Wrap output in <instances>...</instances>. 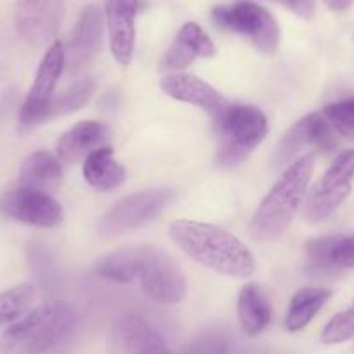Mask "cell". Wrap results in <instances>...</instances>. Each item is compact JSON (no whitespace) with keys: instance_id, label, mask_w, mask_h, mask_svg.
I'll return each mask as SVG.
<instances>
[{"instance_id":"27","label":"cell","mask_w":354,"mask_h":354,"mask_svg":"<svg viewBox=\"0 0 354 354\" xmlns=\"http://www.w3.org/2000/svg\"><path fill=\"white\" fill-rule=\"evenodd\" d=\"M326 120L344 138H354V97L328 104L323 110Z\"/></svg>"},{"instance_id":"15","label":"cell","mask_w":354,"mask_h":354,"mask_svg":"<svg viewBox=\"0 0 354 354\" xmlns=\"http://www.w3.org/2000/svg\"><path fill=\"white\" fill-rule=\"evenodd\" d=\"M136 11L138 0H104L111 53L122 66H129L134 54Z\"/></svg>"},{"instance_id":"6","label":"cell","mask_w":354,"mask_h":354,"mask_svg":"<svg viewBox=\"0 0 354 354\" xmlns=\"http://www.w3.org/2000/svg\"><path fill=\"white\" fill-rule=\"evenodd\" d=\"M136 280L142 292L158 304H177L186 297L188 285L181 268L167 252L142 245L141 262Z\"/></svg>"},{"instance_id":"20","label":"cell","mask_w":354,"mask_h":354,"mask_svg":"<svg viewBox=\"0 0 354 354\" xmlns=\"http://www.w3.org/2000/svg\"><path fill=\"white\" fill-rule=\"evenodd\" d=\"M63 170L57 156L49 151H37L23 162L19 170V183L26 188H35L46 192L61 181Z\"/></svg>"},{"instance_id":"9","label":"cell","mask_w":354,"mask_h":354,"mask_svg":"<svg viewBox=\"0 0 354 354\" xmlns=\"http://www.w3.org/2000/svg\"><path fill=\"white\" fill-rule=\"evenodd\" d=\"M64 71V47L54 42L42 57L35 80L19 111V120L25 125H33L49 118L50 104L54 101V88Z\"/></svg>"},{"instance_id":"12","label":"cell","mask_w":354,"mask_h":354,"mask_svg":"<svg viewBox=\"0 0 354 354\" xmlns=\"http://www.w3.org/2000/svg\"><path fill=\"white\" fill-rule=\"evenodd\" d=\"M103 46V15L97 6H87L82 11L68 49L64 50V70L70 75L78 73L93 63Z\"/></svg>"},{"instance_id":"2","label":"cell","mask_w":354,"mask_h":354,"mask_svg":"<svg viewBox=\"0 0 354 354\" xmlns=\"http://www.w3.org/2000/svg\"><path fill=\"white\" fill-rule=\"evenodd\" d=\"M315 165V155L301 156L292 163L277 185L266 195L250 223V234L259 243L280 238L301 209Z\"/></svg>"},{"instance_id":"14","label":"cell","mask_w":354,"mask_h":354,"mask_svg":"<svg viewBox=\"0 0 354 354\" xmlns=\"http://www.w3.org/2000/svg\"><path fill=\"white\" fill-rule=\"evenodd\" d=\"M160 88L163 91V94H167L169 97L177 101H183V103L195 104V106L202 108L203 111L210 115L214 118V122L217 118H221L224 115V111L230 108V101L224 96H221L212 85H209L207 82L200 80L198 77L189 73H172L167 75L160 82Z\"/></svg>"},{"instance_id":"30","label":"cell","mask_w":354,"mask_h":354,"mask_svg":"<svg viewBox=\"0 0 354 354\" xmlns=\"http://www.w3.org/2000/svg\"><path fill=\"white\" fill-rule=\"evenodd\" d=\"M277 2H280L281 6L290 9L294 15H297L299 18L304 19H311L316 11L315 0H277Z\"/></svg>"},{"instance_id":"21","label":"cell","mask_w":354,"mask_h":354,"mask_svg":"<svg viewBox=\"0 0 354 354\" xmlns=\"http://www.w3.org/2000/svg\"><path fill=\"white\" fill-rule=\"evenodd\" d=\"M330 297H332V292L325 290V288H301L292 297L290 308H288L287 318H285V326L288 332H299V330L306 328Z\"/></svg>"},{"instance_id":"3","label":"cell","mask_w":354,"mask_h":354,"mask_svg":"<svg viewBox=\"0 0 354 354\" xmlns=\"http://www.w3.org/2000/svg\"><path fill=\"white\" fill-rule=\"evenodd\" d=\"M77 313L63 301L44 302L0 337V354H42L73 330Z\"/></svg>"},{"instance_id":"7","label":"cell","mask_w":354,"mask_h":354,"mask_svg":"<svg viewBox=\"0 0 354 354\" xmlns=\"http://www.w3.org/2000/svg\"><path fill=\"white\" fill-rule=\"evenodd\" d=\"M354 149L340 153L323 177L313 186L306 202V217L313 223L325 221L353 192Z\"/></svg>"},{"instance_id":"31","label":"cell","mask_w":354,"mask_h":354,"mask_svg":"<svg viewBox=\"0 0 354 354\" xmlns=\"http://www.w3.org/2000/svg\"><path fill=\"white\" fill-rule=\"evenodd\" d=\"M326 6H328L332 11L335 12H342L346 11V9H349L351 6H353L354 0H323Z\"/></svg>"},{"instance_id":"8","label":"cell","mask_w":354,"mask_h":354,"mask_svg":"<svg viewBox=\"0 0 354 354\" xmlns=\"http://www.w3.org/2000/svg\"><path fill=\"white\" fill-rule=\"evenodd\" d=\"M170 189H149L125 196L115 203L97 224V233L104 238L138 230L155 219L172 200Z\"/></svg>"},{"instance_id":"28","label":"cell","mask_w":354,"mask_h":354,"mask_svg":"<svg viewBox=\"0 0 354 354\" xmlns=\"http://www.w3.org/2000/svg\"><path fill=\"white\" fill-rule=\"evenodd\" d=\"M185 354H230V342L219 332H205L192 340Z\"/></svg>"},{"instance_id":"4","label":"cell","mask_w":354,"mask_h":354,"mask_svg":"<svg viewBox=\"0 0 354 354\" xmlns=\"http://www.w3.org/2000/svg\"><path fill=\"white\" fill-rule=\"evenodd\" d=\"M219 149L217 163L234 167L245 162L268 136V118L259 108L230 104L224 115L216 120Z\"/></svg>"},{"instance_id":"22","label":"cell","mask_w":354,"mask_h":354,"mask_svg":"<svg viewBox=\"0 0 354 354\" xmlns=\"http://www.w3.org/2000/svg\"><path fill=\"white\" fill-rule=\"evenodd\" d=\"M142 245L141 247H129L115 250L104 255L96 262V273L101 278L117 281V283H132L138 277V268L141 262Z\"/></svg>"},{"instance_id":"18","label":"cell","mask_w":354,"mask_h":354,"mask_svg":"<svg viewBox=\"0 0 354 354\" xmlns=\"http://www.w3.org/2000/svg\"><path fill=\"white\" fill-rule=\"evenodd\" d=\"M84 177L94 189L110 192L124 185L125 169L115 160L113 149L103 146L87 155L84 162Z\"/></svg>"},{"instance_id":"23","label":"cell","mask_w":354,"mask_h":354,"mask_svg":"<svg viewBox=\"0 0 354 354\" xmlns=\"http://www.w3.org/2000/svg\"><path fill=\"white\" fill-rule=\"evenodd\" d=\"M35 297V290L30 283L16 285L6 292H0V326L21 318Z\"/></svg>"},{"instance_id":"24","label":"cell","mask_w":354,"mask_h":354,"mask_svg":"<svg viewBox=\"0 0 354 354\" xmlns=\"http://www.w3.org/2000/svg\"><path fill=\"white\" fill-rule=\"evenodd\" d=\"M94 91H96V84H94L91 78L77 82V84L71 85L68 91H64L63 94L54 97L53 104H50L49 117L71 113V111H77L78 108L85 106V104L88 103V100L93 97Z\"/></svg>"},{"instance_id":"25","label":"cell","mask_w":354,"mask_h":354,"mask_svg":"<svg viewBox=\"0 0 354 354\" xmlns=\"http://www.w3.org/2000/svg\"><path fill=\"white\" fill-rule=\"evenodd\" d=\"M342 234H335V236H323L311 240L306 245V252H308L309 259H311L313 266L319 271H333L339 270L335 264V250L339 247Z\"/></svg>"},{"instance_id":"1","label":"cell","mask_w":354,"mask_h":354,"mask_svg":"<svg viewBox=\"0 0 354 354\" xmlns=\"http://www.w3.org/2000/svg\"><path fill=\"white\" fill-rule=\"evenodd\" d=\"M169 234L189 259L216 273L231 278H248L255 273V257L250 248L221 227L179 219L170 224Z\"/></svg>"},{"instance_id":"29","label":"cell","mask_w":354,"mask_h":354,"mask_svg":"<svg viewBox=\"0 0 354 354\" xmlns=\"http://www.w3.org/2000/svg\"><path fill=\"white\" fill-rule=\"evenodd\" d=\"M337 268H354V234L342 236L335 250Z\"/></svg>"},{"instance_id":"5","label":"cell","mask_w":354,"mask_h":354,"mask_svg":"<svg viewBox=\"0 0 354 354\" xmlns=\"http://www.w3.org/2000/svg\"><path fill=\"white\" fill-rule=\"evenodd\" d=\"M212 16L219 26L247 37L261 53L271 56L278 50L281 39L280 26L271 12L259 4L241 0L234 4L217 6L214 8Z\"/></svg>"},{"instance_id":"11","label":"cell","mask_w":354,"mask_h":354,"mask_svg":"<svg viewBox=\"0 0 354 354\" xmlns=\"http://www.w3.org/2000/svg\"><path fill=\"white\" fill-rule=\"evenodd\" d=\"M64 0H16V30L32 46L50 42L63 18Z\"/></svg>"},{"instance_id":"17","label":"cell","mask_w":354,"mask_h":354,"mask_svg":"<svg viewBox=\"0 0 354 354\" xmlns=\"http://www.w3.org/2000/svg\"><path fill=\"white\" fill-rule=\"evenodd\" d=\"M110 129L101 122H80L68 131L57 142V160L63 163H75L87 158L97 148H103L108 141Z\"/></svg>"},{"instance_id":"19","label":"cell","mask_w":354,"mask_h":354,"mask_svg":"<svg viewBox=\"0 0 354 354\" xmlns=\"http://www.w3.org/2000/svg\"><path fill=\"white\" fill-rule=\"evenodd\" d=\"M271 306L255 283H248L238 295V319L247 335H259L271 323Z\"/></svg>"},{"instance_id":"10","label":"cell","mask_w":354,"mask_h":354,"mask_svg":"<svg viewBox=\"0 0 354 354\" xmlns=\"http://www.w3.org/2000/svg\"><path fill=\"white\" fill-rule=\"evenodd\" d=\"M0 210L30 226L54 227L63 221V210L57 200L42 189L26 186L9 189L0 196Z\"/></svg>"},{"instance_id":"26","label":"cell","mask_w":354,"mask_h":354,"mask_svg":"<svg viewBox=\"0 0 354 354\" xmlns=\"http://www.w3.org/2000/svg\"><path fill=\"white\" fill-rule=\"evenodd\" d=\"M354 337V302L346 311H340L326 323L322 332L323 344H340Z\"/></svg>"},{"instance_id":"13","label":"cell","mask_w":354,"mask_h":354,"mask_svg":"<svg viewBox=\"0 0 354 354\" xmlns=\"http://www.w3.org/2000/svg\"><path fill=\"white\" fill-rule=\"evenodd\" d=\"M110 354H172L163 337L146 319L125 315L115 323L110 337Z\"/></svg>"},{"instance_id":"16","label":"cell","mask_w":354,"mask_h":354,"mask_svg":"<svg viewBox=\"0 0 354 354\" xmlns=\"http://www.w3.org/2000/svg\"><path fill=\"white\" fill-rule=\"evenodd\" d=\"M216 46L196 23H186L163 56L160 68L177 71L189 66L196 57H214Z\"/></svg>"}]
</instances>
